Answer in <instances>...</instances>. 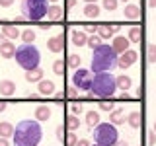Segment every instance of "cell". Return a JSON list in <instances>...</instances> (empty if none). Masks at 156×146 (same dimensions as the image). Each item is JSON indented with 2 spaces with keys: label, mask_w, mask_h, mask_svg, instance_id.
Returning <instances> with one entry per match:
<instances>
[{
  "label": "cell",
  "mask_w": 156,
  "mask_h": 146,
  "mask_svg": "<svg viewBox=\"0 0 156 146\" xmlns=\"http://www.w3.org/2000/svg\"><path fill=\"white\" fill-rule=\"evenodd\" d=\"M43 136V129L39 125V121L31 119H23L14 127V146H39Z\"/></svg>",
  "instance_id": "6da1fadb"
},
{
  "label": "cell",
  "mask_w": 156,
  "mask_h": 146,
  "mask_svg": "<svg viewBox=\"0 0 156 146\" xmlns=\"http://www.w3.org/2000/svg\"><path fill=\"white\" fill-rule=\"evenodd\" d=\"M117 58H119V55L113 51V47L101 43L98 49H94L90 70L94 72V74L96 72H109V70H113L117 66Z\"/></svg>",
  "instance_id": "7a4b0ae2"
},
{
  "label": "cell",
  "mask_w": 156,
  "mask_h": 146,
  "mask_svg": "<svg viewBox=\"0 0 156 146\" xmlns=\"http://www.w3.org/2000/svg\"><path fill=\"white\" fill-rule=\"evenodd\" d=\"M117 92V82L115 76L109 74V72H96L94 78H92V86H90V94L96 97H111Z\"/></svg>",
  "instance_id": "3957f363"
},
{
  "label": "cell",
  "mask_w": 156,
  "mask_h": 146,
  "mask_svg": "<svg viewBox=\"0 0 156 146\" xmlns=\"http://www.w3.org/2000/svg\"><path fill=\"white\" fill-rule=\"evenodd\" d=\"M16 62L23 70H33V68L39 66V61H41V55H39V49L31 43H22L16 49Z\"/></svg>",
  "instance_id": "277c9868"
},
{
  "label": "cell",
  "mask_w": 156,
  "mask_h": 146,
  "mask_svg": "<svg viewBox=\"0 0 156 146\" xmlns=\"http://www.w3.org/2000/svg\"><path fill=\"white\" fill-rule=\"evenodd\" d=\"M49 0H22V18L29 19V22H39L47 16Z\"/></svg>",
  "instance_id": "5b68a950"
},
{
  "label": "cell",
  "mask_w": 156,
  "mask_h": 146,
  "mask_svg": "<svg viewBox=\"0 0 156 146\" xmlns=\"http://www.w3.org/2000/svg\"><path fill=\"white\" fill-rule=\"evenodd\" d=\"M94 140L96 144L101 146H113L119 140V133H117L113 123H100L94 129Z\"/></svg>",
  "instance_id": "8992f818"
},
{
  "label": "cell",
  "mask_w": 156,
  "mask_h": 146,
  "mask_svg": "<svg viewBox=\"0 0 156 146\" xmlns=\"http://www.w3.org/2000/svg\"><path fill=\"white\" fill-rule=\"evenodd\" d=\"M92 78H94L92 70H88V68H76L74 74H72V86L76 90H90Z\"/></svg>",
  "instance_id": "52a82bcc"
},
{
  "label": "cell",
  "mask_w": 156,
  "mask_h": 146,
  "mask_svg": "<svg viewBox=\"0 0 156 146\" xmlns=\"http://www.w3.org/2000/svg\"><path fill=\"white\" fill-rule=\"evenodd\" d=\"M136 58H139L136 51L129 49V51H125V53H121V55H119V58H117V66L125 70V68H129V66H133V64H135Z\"/></svg>",
  "instance_id": "ba28073f"
},
{
  "label": "cell",
  "mask_w": 156,
  "mask_h": 146,
  "mask_svg": "<svg viewBox=\"0 0 156 146\" xmlns=\"http://www.w3.org/2000/svg\"><path fill=\"white\" fill-rule=\"evenodd\" d=\"M16 55V45L4 35H0V57L2 58H12Z\"/></svg>",
  "instance_id": "9c48e42d"
},
{
  "label": "cell",
  "mask_w": 156,
  "mask_h": 146,
  "mask_svg": "<svg viewBox=\"0 0 156 146\" xmlns=\"http://www.w3.org/2000/svg\"><path fill=\"white\" fill-rule=\"evenodd\" d=\"M129 45H131V41L127 37H123V35H115L113 37V43H111V47H113V51L117 53V55L129 51Z\"/></svg>",
  "instance_id": "30bf717a"
},
{
  "label": "cell",
  "mask_w": 156,
  "mask_h": 146,
  "mask_svg": "<svg viewBox=\"0 0 156 146\" xmlns=\"http://www.w3.org/2000/svg\"><path fill=\"white\" fill-rule=\"evenodd\" d=\"M70 41H72V45L82 47V45L88 43V33L80 31V29H72V31H70Z\"/></svg>",
  "instance_id": "8fae6325"
},
{
  "label": "cell",
  "mask_w": 156,
  "mask_h": 146,
  "mask_svg": "<svg viewBox=\"0 0 156 146\" xmlns=\"http://www.w3.org/2000/svg\"><path fill=\"white\" fill-rule=\"evenodd\" d=\"M117 26H109V23H104V26H98V29H96V33L100 35L101 39H109V37H113L115 33H117Z\"/></svg>",
  "instance_id": "7c38bea8"
},
{
  "label": "cell",
  "mask_w": 156,
  "mask_h": 146,
  "mask_svg": "<svg viewBox=\"0 0 156 146\" xmlns=\"http://www.w3.org/2000/svg\"><path fill=\"white\" fill-rule=\"evenodd\" d=\"M62 45H65V39H62V35H55V37H51L47 41V49L51 53H61L62 51Z\"/></svg>",
  "instance_id": "4fadbf2b"
},
{
  "label": "cell",
  "mask_w": 156,
  "mask_h": 146,
  "mask_svg": "<svg viewBox=\"0 0 156 146\" xmlns=\"http://www.w3.org/2000/svg\"><path fill=\"white\" fill-rule=\"evenodd\" d=\"M37 90H39V96H53V94H55V82L41 80L39 86H37Z\"/></svg>",
  "instance_id": "5bb4252c"
},
{
  "label": "cell",
  "mask_w": 156,
  "mask_h": 146,
  "mask_svg": "<svg viewBox=\"0 0 156 146\" xmlns=\"http://www.w3.org/2000/svg\"><path fill=\"white\" fill-rule=\"evenodd\" d=\"M51 119V107L49 105H37L35 107V121H49Z\"/></svg>",
  "instance_id": "9a60e30c"
},
{
  "label": "cell",
  "mask_w": 156,
  "mask_h": 146,
  "mask_svg": "<svg viewBox=\"0 0 156 146\" xmlns=\"http://www.w3.org/2000/svg\"><path fill=\"white\" fill-rule=\"evenodd\" d=\"M14 92H16V84H14L12 80H0V96H14Z\"/></svg>",
  "instance_id": "2e32d148"
},
{
  "label": "cell",
  "mask_w": 156,
  "mask_h": 146,
  "mask_svg": "<svg viewBox=\"0 0 156 146\" xmlns=\"http://www.w3.org/2000/svg\"><path fill=\"white\" fill-rule=\"evenodd\" d=\"M125 18L127 19H139L140 18V8L136 6V4H127L125 10H123Z\"/></svg>",
  "instance_id": "e0dca14e"
},
{
  "label": "cell",
  "mask_w": 156,
  "mask_h": 146,
  "mask_svg": "<svg viewBox=\"0 0 156 146\" xmlns=\"http://www.w3.org/2000/svg\"><path fill=\"white\" fill-rule=\"evenodd\" d=\"M127 123L133 127V129H139L140 123H143V113H140V111H131V113L127 115Z\"/></svg>",
  "instance_id": "ac0fdd59"
},
{
  "label": "cell",
  "mask_w": 156,
  "mask_h": 146,
  "mask_svg": "<svg viewBox=\"0 0 156 146\" xmlns=\"http://www.w3.org/2000/svg\"><path fill=\"white\" fill-rule=\"evenodd\" d=\"M47 18L51 19V22H58V19L62 18V8L57 6V4L49 6V8H47Z\"/></svg>",
  "instance_id": "d6986e66"
},
{
  "label": "cell",
  "mask_w": 156,
  "mask_h": 146,
  "mask_svg": "<svg viewBox=\"0 0 156 146\" xmlns=\"http://www.w3.org/2000/svg\"><path fill=\"white\" fill-rule=\"evenodd\" d=\"M115 82H117V90H131V86H133V80H131L129 76H125V74H121V76H117L115 78Z\"/></svg>",
  "instance_id": "ffe728a7"
},
{
  "label": "cell",
  "mask_w": 156,
  "mask_h": 146,
  "mask_svg": "<svg viewBox=\"0 0 156 146\" xmlns=\"http://www.w3.org/2000/svg\"><path fill=\"white\" fill-rule=\"evenodd\" d=\"M26 80L27 82H41L43 80V70L41 68H33V70H26Z\"/></svg>",
  "instance_id": "44dd1931"
},
{
  "label": "cell",
  "mask_w": 156,
  "mask_h": 146,
  "mask_svg": "<svg viewBox=\"0 0 156 146\" xmlns=\"http://www.w3.org/2000/svg\"><path fill=\"white\" fill-rule=\"evenodd\" d=\"M100 6H98V4H86L84 6V16L86 18H90V19H96L98 16H100Z\"/></svg>",
  "instance_id": "7402d4cb"
},
{
  "label": "cell",
  "mask_w": 156,
  "mask_h": 146,
  "mask_svg": "<svg viewBox=\"0 0 156 146\" xmlns=\"http://www.w3.org/2000/svg\"><path fill=\"white\" fill-rule=\"evenodd\" d=\"M109 121L113 125H123L125 123V113H123V109H113L109 113Z\"/></svg>",
  "instance_id": "603a6c76"
},
{
  "label": "cell",
  "mask_w": 156,
  "mask_h": 146,
  "mask_svg": "<svg viewBox=\"0 0 156 146\" xmlns=\"http://www.w3.org/2000/svg\"><path fill=\"white\" fill-rule=\"evenodd\" d=\"M2 35L12 41V39L20 37V29H18L16 26H4V27H2Z\"/></svg>",
  "instance_id": "cb8c5ba5"
},
{
  "label": "cell",
  "mask_w": 156,
  "mask_h": 146,
  "mask_svg": "<svg viewBox=\"0 0 156 146\" xmlns=\"http://www.w3.org/2000/svg\"><path fill=\"white\" fill-rule=\"evenodd\" d=\"M127 39H129V41L131 43H140V41H143V29H140V27H131L129 29V37H127Z\"/></svg>",
  "instance_id": "d4e9b609"
},
{
  "label": "cell",
  "mask_w": 156,
  "mask_h": 146,
  "mask_svg": "<svg viewBox=\"0 0 156 146\" xmlns=\"http://www.w3.org/2000/svg\"><path fill=\"white\" fill-rule=\"evenodd\" d=\"M12 134H14V125L8 123V121H2L0 123V136L2 138H10Z\"/></svg>",
  "instance_id": "484cf974"
},
{
  "label": "cell",
  "mask_w": 156,
  "mask_h": 146,
  "mask_svg": "<svg viewBox=\"0 0 156 146\" xmlns=\"http://www.w3.org/2000/svg\"><path fill=\"white\" fill-rule=\"evenodd\" d=\"M86 123H88V127H92V129H94L96 125H100L101 123L100 113H98V111H88L86 113Z\"/></svg>",
  "instance_id": "4316f807"
},
{
  "label": "cell",
  "mask_w": 156,
  "mask_h": 146,
  "mask_svg": "<svg viewBox=\"0 0 156 146\" xmlns=\"http://www.w3.org/2000/svg\"><path fill=\"white\" fill-rule=\"evenodd\" d=\"M65 127L68 130H76L78 127H80V119H78V115H72V113L68 115L66 121H65Z\"/></svg>",
  "instance_id": "83f0119b"
},
{
  "label": "cell",
  "mask_w": 156,
  "mask_h": 146,
  "mask_svg": "<svg viewBox=\"0 0 156 146\" xmlns=\"http://www.w3.org/2000/svg\"><path fill=\"white\" fill-rule=\"evenodd\" d=\"M66 66H70V68H80V57L78 55H68L66 57Z\"/></svg>",
  "instance_id": "f1b7e54d"
},
{
  "label": "cell",
  "mask_w": 156,
  "mask_h": 146,
  "mask_svg": "<svg viewBox=\"0 0 156 146\" xmlns=\"http://www.w3.org/2000/svg\"><path fill=\"white\" fill-rule=\"evenodd\" d=\"M86 45L94 51V49H98V47L101 45V37L98 35V33H96V35H92V37H88V43H86Z\"/></svg>",
  "instance_id": "f546056e"
},
{
  "label": "cell",
  "mask_w": 156,
  "mask_h": 146,
  "mask_svg": "<svg viewBox=\"0 0 156 146\" xmlns=\"http://www.w3.org/2000/svg\"><path fill=\"white\" fill-rule=\"evenodd\" d=\"M76 142H78V136L74 134V130H68L65 134V144L66 146H76Z\"/></svg>",
  "instance_id": "4dcf8cb0"
},
{
  "label": "cell",
  "mask_w": 156,
  "mask_h": 146,
  "mask_svg": "<svg viewBox=\"0 0 156 146\" xmlns=\"http://www.w3.org/2000/svg\"><path fill=\"white\" fill-rule=\"evenodd\" d=\"M146 58H148V62H156V45L154 43H150L148 47H146Z\"/></svg>",
  "instance_id": "1f68e13d"
},
{
  "label": "cell",
  "mask_w": 156,
  "mask_h": 146,
  "mask_svg": "<svg viewBox=\"0 0 156 146\" xmlns=\"http://www.w3.org/2000/svg\"><path fill=\"white\" fill-rule=\"evenodd\" d=\"M65 66H66V62H62L61 58H57L55 62H53V72L58 76H62V72H65Z\"/></svg>",
  "instance_id": "d6a6232c"
},
{
  "label": "cell",
  "mask_w": 156,
  "mask_h": 146,
  "mask_svg": "<svg viewBox=\"0 0 156 146\" xmlns=\"http://www.w3.org/2000/svg\"><path fill=\"white\" fill-rule=\"evenodd\" d=\"M22 39H23V43H33L35 41V31L33 29H26L22 33Z\"/></svg>",
  "instance_id": "836d02e7"
},
{
  "label": "cell",
  "mask_w": 156,
  "mask_h": 146,
  "mask_svg": "<svg viewBox=\"0 0 156 146\" xmlns=\"http://www.w3.org/2000/svg\"><path fill=\"white\" fill-rule=\"evenodd\" d=\"M117 2H119V0H104L101 4H104L105 10H115L117 8Z\"/></svg>",
  "instance_id": "e575fe53"
},
{
  "label": "cell",
  "mask_w": 156,
  "mask_h": 146,
  "mask_svg": "<svg viewBox=\"0 0 156 146\" xmlns=\"http://www.w3.org/2000/svg\"><path fill=\"white\" fill-rule=\"evenodd\" d=\"M66 96L70 97V99H76V97H78V90H76L74 86H68L66 88Z\"/></svg>",
  "instance_id": "d590c367"
},
{
  "label": "cell",
  "mask_w": 156,
  "mask_h": 146,
  "mask_svg": "<svg viewBox=\"0 0 156 146\" xmlns=\"http://www.w3.org/2000/svg\"><path fill=\"white\" fill-rule=\"evenodd\" d=\"M70 111H72V115H80L82 111H84V107H82V105L76 101V103H72V105H70Z\"/></svg>",
  "instance_id": "8d00e7d4"
},
{
  "label": "cell",
  "mask_w": 156,
  "mask_h": 146,
  "mask_svg": "<svg viewBox=\"0 0 156 146\" xmlns=\"http://www.w3.org/2000/svg\"><path fill=\"white\" fill-rule=\"evenodd\" d=\"M100 109H101V111H109V113H111V111H113L115 107L111 105L109 101H104V103H100Z\"/></svg>",
  "instance_id": "74e56055"
},
{
  "label": "cell",
  "mask_w": 156,
  "mask_h": 146,
  "mask_svg": "<svg viewBox=\"0 0 156 146\" xmlns=\"http://www.w3.org/2000/svg\"><path fill=\"white\" fill-rule=\"evenodd\" d=\"M146 136H148V146H154V142H156V133H154V130H148V134H146Z\"/></svg>",
  "instance_id": "f35d334b"
},
{
  "label": "cell",
  "mask_w": 156,
  "mask_h": 146,
  "mask_svg": "<svg viewBox=\"0 0 156 146\" xmlns=\"http://www.w3.org/2000/svg\"><path fill=\"white\" fill-rule=\"evenodd\" d=\"M55 134H57V138H58V140H62V138H65V134H66V133H65V129H62V127L58 125V127H57V130H55Z\"/></svg>",
  "instance_id": "ab89813d"
},
{
  "label": "cell",
  "mask_w": 156,
  "mask_h": 146,
  "mask_svg": "<svg viewBox=\"0 0 156 146\" xmlns=\"http://www.w3.org/2000/svg\"><path fill=\"white\" fill-rule=\"evenodd\" d=\"M14 4V0H0V6L2 8H8V6H12Z\"/></svg>",
  "instance_id": "60d3db41"
},
{
  "label": "cell",
  "mask_w": 156,
  "mask_h": 146,
  "mask_svg": "<svg viewBox=\"0 0 156 146\" xmlns=\"http://www.w3.org/2000/svg\"><path fill=\"white\" fill-rule=\"evenodd\" d=\"M76 146H92V144L88 142L86 138H80V140H78V142H76Z\"/></svg>",
  "instance_id": "b9f144b4"
},
{
  "label": "cell",
  "mask_w": 156,
  "mask_h": 146,
  "mask_svg": "<svg viewBox=\"0 0 156 146\" xmlns=\"http://www.w3.org/2000/svg\"><path fill=\"white\" fill-rule=\"evenodd\" d=\"M0 146H10L8 138H2V136H0Z\"/></svg>",
  "instance_id": "7bdbcfd3"
},
{
  "label": "cell",
  "mask_w": 156,
  "mask_h": 146,
  "mask_svg": "<svg viewBox=\"0 0 156 146\" xmlns=\"http://www.w3.org/2000/svg\"><path fill=\"white\" fill-rule=\"evenodd\" d=\"M113 146H129V144H127V140H117Z\"/></svg>",
  "instance_id": "ee69618b"
},
{
  "label": "cell",
  "mask_w": 156,
  "mask_h": 146,
  "mask_svg": "<svg viewBox=\"0 0 156 146\" xmlns=\"http://www.w3.org/2000/svg\"><path fill=\"white\" fill-rule=\"evenodd\" d=\"M57 97V99H62V97H65V94H62V92H55V94H53Z\"/></svg>",
  "instance_id": "f6af8a7d"
},
{
  "label": "cell",
  "mask_w": 156,
  "mask_h": 146,
  "mask_svg": "<svg viewBox=\"0 0 156 146\" xmlns=\"http://www.w3.org/2000/svg\"><path fill=\"white\" fill-rule=\"evenodd\" d=\"M96 29H98V27H94V26H88V27H86V33H94Z\"/></svg>",
  "instance_id": "bcb514c9"
},
{
  "label": "cell",
  "mask_w": 156,
  "mask_h": 146,
  "mask_svg": "<svg viewBox=\"0 0 156 146\" xmlns=\"http://www.w3.org/2000/svg\"><path fill=\"white\" fill-rule=\"evenodd\" d=\"M76 4V0H66V8H72Z\"/></svg>",
  "instance_id": "7dc6e473"
},
{
  "label": "cell",
  "mask_w": 156,
  "mask_h": 146,
  "mask_svg": "<svg viewBox=\"0 0 156 146\" xmlns=\"http://www.w3.org/2000/svg\"><path fill=\"white\" fill-rule=\"evenodd\" d=\"M148 6L150 8H156V0H148Z\"/></svg>",
  "instance_id": "c3c4849f"
},
{
  "label": "cell",
  "mask_w": 156,
  "mask_h": 146,
  "mask_svg": "<svg viewBox=\"0 0 156 146\" xmlns=\"http://www.w3.org/2000/svg\"><path fill=\"white\" fill-rule=\"evenodd\" d=\"M6 109V103H2V101H0V111H4Z\"/></svg>",
  "instance_id": "681fc988"
},
{
  "label": "cell",
  "mask_w": 156,
  "mask_h": 146,
  "mask_svg": "<svg viewBox=\"0 0 156 146\" xmlns=\"http://www.w3.org/2000/svg\"><path fill=\"white\" fill-rule=\"evenodd\" d=\"M84 2H86V4H96L98 0H84Z\"/></svg>",
  "instance_id": "f907efd6"
},
{
  "label": "cell",
  "mask_w": 156,
  "mask_h": 146,
  "mask_svg": "<svg viewBox=\"0 0 156 146\" xmlns=\"http://www.w3.org/2000/svg\"><path fill=\"white\" fill-rule=\"evenodd\" d=\"M152 130H154V133H156V121H154V127H152Z\"/></svg>",
  "instance_id": "816d5d0a"
},
{
  "label": "cell",
  "mask_w": 156,
  "mask_h": 146,
  "mask_svg": "<svg viewBox=\"0 0 156 146\" xmlns=\"http://www.w3.org/2000/svg\"><path fill=\"white\" fill-rule=\"evenodd\" d=\"M49 2H57V0H49Z\"/></svg>",
  "instance_id": "f5cc1de1"
},
{
  "label": "cell",
  "mask_w": 156,
  "mask_h": 146,
  "mask_svg": "<svg viewBox=\"0 0 156 146\" xmlns=\"http://www.w3.org/2000/svg\"><path fill=\"white\" fill-rule=\"evenodd\" d=\"M94 146H101V144H94Z\"/></svg>",
  "instance_id": "db71d44e"
},
{
  "label": "cell",
  "mask_w": 156,
  "mask_h": 146,
  "mask_svg": "<svg viewBox=\"0 0 156 146\" xmlns=\"http://www.w3.org/2000/svg\"><path fill=\"white\" fill-rule=\"evenodd\" d=\"M123 2H127V0H123Z\"/></svg>",
  "instance_id": "11a10c76"
}]
</instances>
